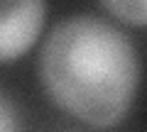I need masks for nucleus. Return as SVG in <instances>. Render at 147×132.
Masks as SVG:
<instances>
[{
  "mask_svg": "<svg viewBox=\"0 0 147 132\" xmlns=\"http://www.w3.org/2000/svg\"><path fill=\"white\" fill-rule=\"evenodd\" d=\"M47 95L91 127H113L132 108L140 59L125 32L96 15L61 20L39 54Z\"/></svg>",
  "mask_w": 147,
  "mask_h": 132,
  "instance_id": "1",
  "label": "nucleus"
},
{
  "mask_svg": "<svg viewBox=\"0 0 147 132\" xmlns=\"http://www.w3.org/2000/svg\"><path fill=\"white\" fill-rule=\"evenodd\" d=\"M44 0H0V64L30 52L44 27Z\"/></svg>",
  "mask_w": 147,
  "mask_h": 132,
  "instance_id": "2",
  "label": "nucleus"
},
{
  "mask_svg": "<svg viewBox=\"0 0 147 132\" xmlns=\"http://www.w3.org/2000/svg\"><path fill=\"white\" fill-rule=\"evenodd\" d=\"M100 3L118 20L127 22L132 27H145V20H147V3L145 0H100Z\"/></svg>",
  "mask_w": 147,
  "mask_h": 132,
  "instance_id": "3",
  "label": "nucleus"
},
{
  "mask_svg": "<svg viewBox=\"0 0 147 132\" xmlns=\"http://www.w3.org/2000/svg\"><path fill=\"white\" fill-rule=\"evenodd\" d=\"M0 132H20L17 108L3 90H0Z\"/></svg>",
  "mask_w": 147,
  "mask_h": 132,
  "instance_id": "4",
  "label": "nucleus"
}]
</instances>
